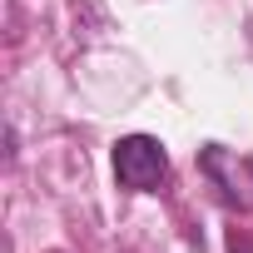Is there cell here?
Returning <instances> with one entry per match:
<instances>
[{
	"instance_id": "obj_1",
	"label": "cell",
	"mask_w": 253,
	"mask_h": 253,
	"mask_svg": "<svg viewBox=\"0 0 253 253\" xmlns=\"http://www.w3.org/2000/svg\"><path fill=\"white\" fill-rule=\"evenodd\" d=\"M169 174V154L154 134H124L114 144V179L119 189H129V194H149L159 189Z\"/></svg>"
},
{
	"instance_id": "obj_2",
	"label": "cell",
	"mask_w": 253,
	"mask_h": 253,
	"mask_svg": "<svg viewBox=\"0 0 253 253\" xmlns=\"http://www.w3.org/2000/svg\"><path fill=\"white\" fill-rule=\"evenodd\" d=\"M199 164H204L209 184L223 194V204H233V209H253V169H248L233 149L209 144V149L199 154Z\"/></svg>"
}]
</instances>
